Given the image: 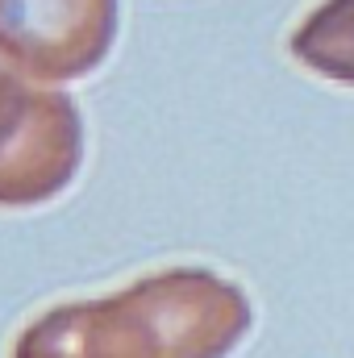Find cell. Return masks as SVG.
I'll return each mask as SVG.
<instances>
[{
    "label": "cell",
    "instance_id": "obj_1",
    "mask_svg": "<svg viewBox=\"0 0 354 358\" xmlns=\"http://www.w3.org/2000/svg\"><path fill=\"white\" fill-rule=\"evenodd\" d=\"M250 325L255 304L234 279L171 267L113 296L42 313L13 358H225Z\"/></svg>",
    "mask_w": 354,
    "mask_h": 358
},
{
    "label": "cell",
    "instance_id": "obj_2",
    "mask_svg": "<svg viewBox=\"0 0 354 358\" xmlns=\"http://www.w3.org/2000/svg\"><path fill=\"white\" fill-rule=\"evenodd\" d=\"M84 163L76 100L0 71V204H42Z\"/></svg>",
    "mask_w": 354,
    "mask_h": 358
},
{
    "label": "cell",
    "instance_id": "obj_3",
    "mask_svg": "<svg viewBox=\"0 0 354 358\" xmlns=\"http://www.w3.org/2000/svg\"><path fill=\"white\" fill-rule=\"evenodd\" d=\"M117 38V0H0V50L34 80L96 71Z\"/></svg>",
    "mask_w": 354,
    "mask_h": 358
},
{
    "label": "cell",
    "instance_id": "obj_4",
    "mask_svg": "<svg viewBox=\"0 0 354 358\" xmlns=\"http://www.w3.org/2000/svg\"><path fill=\"white\" fill-rule=\"evenodd\" d=\"M292 55L309 71L354 88V0L317 4L292 34Z\"/></svg>",
    "mask_w": 354,
    "mask_h": 358
}]
</instances>
